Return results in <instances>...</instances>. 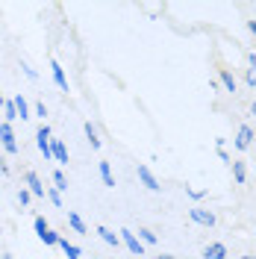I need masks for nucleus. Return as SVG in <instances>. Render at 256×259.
Returning a JSON list of instances; mask_svg holds the SVG:
<instances>
[{
  "instance_id": "18",
  "label": "nucleus",
  "mask_w": 256,
  "mask_h": 259,
  "mask_svg": "<svg viewBox=\"0 0 256 259\" xmlns=\"http://www.w3.org/2000/svg\"><path fill=\"white\" fill-rule=\"evenodd\" d=\"M100 177H103L106 186H115V177H112V171H109V162H100Z\"/></svg>"
},
{
  "instance_id": "21",
  "label": "nucleus",
  "mask_w": 256,
  "mask_h": 259,
  "mask_svg": "<svg viewBox=\"0 0 256 259\" xmlns=\"http://www.w3.org/2000/svg\"><path fill=\"white\" fill-rule=\"evenodd\" d=\"M139 239L147 242V244H153V242H156V233H153V230H147V227H142V230H139Z\"/></svg>"
},
{
  "instance_id": "33",
  "label": "nucleus",
  "mask_w": 256,
  "mask_h": 259,
  "mask_svg": "<svg viewBox=\"0 0 256 259\" xmlns=\"http://www.w3.org/2000/svg\"><path fill=\"white\" fill-rule=\"evenodd\" d=\"M156 259H174V256H156Z\"/></svg>"
},
{
  "instance_id": "3",
  "label": "nucleus",
  "mask_w": 256,
  "mask_h": 259,
  "mask_svg": "<svg viewBox=\"0 0 256 259\" xmlns=\"http://www.w3.org/2000/svg\"><path fill=\"white\" fill-rule=\"evenodd\" d=\"M0 145L6 153H18V142H15V133L9 124H0Z\"/></svg>"
},
{
  "instance_id": "6",
  "label": "nucleus",
  "mask_w": 256,
  "mask_h": 259,
  "mask_svg": "<svg viewBox=\"0 0 256 259\" xmlns=\"http://www.w3.org/2000/svg\"><path fill=\"white\" fill-rule=\"evenodd\" d=\"M189 215H192L194 224H203V227H215V215L206 209H189Z\"/></svg>"
},
{
  "instance_id": "14",
  "label": "nucleus",
  "mask_w": 256,
  "mask_h": 259,
  "mask_svg": "<svg viewBox=\"0 0 256 259\" xmlns=\"http://www.w3.org/2000/svg\"><path fill=\"white\" fill-rule=\"evenodd\" d=\"M15 109H18V118H30V103H27L21 95L15 97Z\"/></svg>"
},
{
  "instance_id": "24",
  "label": "nucleus",
  "mask_w": 256,
  "mask_h": 259,
  "mask_svg": "<svg viewBox=\"0 0 256 259\" xmlns=\"http://www.w3.org/2000/svg\"><path fill=\"white\" fill-rule=\"evenodd\" d=\"M35 115H38V118H45V115H48V109H45V103H35Z\"/></svg>"
},
{
  "instance_id": "5",
  "label": "nucleus",
  "mask_w": 256,
  "mask_h": 259,
  "mask_svg": "<svg viewBox=\"0 0 256 259\" xmlns=\"http://www.w3.org/2000/svg\"><path fill=\"white\" fill-rule=\"evenodd\" d=\"M250 142H253V130L247 127V124H241L239 136H236V147H239V150H247V147H250Z\"/></svg>"
},
{
  "instance_id": "22",
  "label": "nucleus",
  "mask_w": 256,
  "mask_h": 259,
  "mask_svg": "<svg viewBox=\"0 0 256 259\" xmlns=\"http://www.w3.org/2000/svg\"><path fill=\"white\" fill-rule=\"evenodd\" d=\"M53 183H56V189H68V180L62 171H53Z\"/></svg>"
},
{
  "instance_id": "29",
  "label": "nucleus",
  "mask_w": 256,
  "mask_h": 259,
  "mask_svg": "<svg viewBox=\"0 0 256 259\" xmlns=\"http://www.w3.org/2000/svg\"><path fill=\"white\" fill-rule=\"evenodd\" d=\"M247 30H250V32L256 35V21H247Z\"/></svg>"
},
{
  "instance_id": "27",
  "label": "nucleus",
  "mask_w": 256,
  "mask_h": 259,
  "mask_svg": "<svg viewBox=\"0 0 256 259\" xmlns=\"http://www.w3.org/2000/svg\"><path fill=\"white\" fill-rule=\"evenodd\" d=\"M247 82H250V85H256V71H247Z\"/></svg>"
},
{
  "instance_id": "9",
  "label": "nucleus",
  "mask_w": 256,
  "mask_h": 259,
  "mask_svg": "<svg viewBox=\"0 0 256 259\" xmlns=\"http://www.w3.org/2000/svg\"><path fill=\"white\" fill-rule=\"evenodd\" d=\"M203 256H206V259H227V247L221 242H212V244H206Z\"/></svg>"
},
{
  "instance_id": "15",
  "label": "nucleus",
  "mask_w": 256,
  "mask_h": 259,
  "mask_svg": "<svg viewBox=\"0 0 256 259\" xmlns=\"http://www.w3.org/2000/svg\"><path fill=\"white\" fill-rule=\"evenodd\" d=\"M221 82H224V89L227 92H236V77L227 71V68H221Z\"/></svg>"
},
{
  "instance_id": "11",
  "label": "nucleus",
  "mask_w": 256,
  "mask_h": 259,
  "mask_svg": "<svg viewBox=\"0 0 256 259\" xmlns=\"http://www.w3.org/2000/svg\"><path fill=\"white\" fill-rule=\"evenodd\" d=\"M59 247H62V253L68 259H80V247H77V244H71L68 239H59Z\"/></svg>"
},
{
  "instance_id": "7",
  "label": "nucleus",
  "mask_w": 256,
  "mask_h": 259,
  "mask_svg": "<svg viewBox=\"0 0 256 259\" xmlns=\"http://www.w3.org/2000/svg\"><path fill=\"white\" fill-rule=\"evenodd\" d=\"M50 150H53V159L56 162H68V147H65L62 139H50Z\"/></svg>"
},
{
  "instance_id": "2",
  "label": "nucleus",
  "mask_w": 256,
  "mask_h": 259,
  "mask_svg": "<svg viewBox=\"0 0 256 259\" xmlns=\"http://www.w3.org/2000/svg\"><path fill=\"white\" fill-rule=\"evenodd\" d=\"M121 242L127 244V250L133 253V256H144V244H142V239H139L136 233H130V230H121Z\"/></svg>"
},
{
  "instance_id": "26",
  "label": "nucleus",
  "mask_w": 256,
  "mask_h": 259,
  "mask_svg": "<svg viewBox=\"0 0 256 259\" xmlns=\"http://www.w3.org/2000/svg\"><path fill=\"white\" fill-rule=\"evenodd\" d=\"M0 174H9V165H6V159L0 156Z\"/></svg>"
},
{
  "instance_id": "20",
  "label": "nucleus",
  "mask_w": 256,
  "mask_h": 259,
  "mask_svg": "<svg viewBox=\"0 0 256 259\" xmlns=\"http://www.w3.org/2000/svg\"><path fill=\"white\" fill-rule=\"evenodd\" d=\"M3 112H6V124H9V121H15V118H18L15 100H6V106H3Z\"/></svg>"
},
{
  "instance_id": "28",
  "label": "nucleus",
  "mask_w": 256,
  "mask_h": 259,
  "mask_svg": "<svg viewBox=\"0 0 256 259\" xmlns=\"http://www.w3.org/2000/svg\"><path fill=\"white\" fill-rule=\"evenodd\" d=\"M247 62H250V71H253V68H256V53H250V56H247Z\"/></svg>"
},
{
  "instance_id": "10",
  "label": "nucleus",
  "mask_w": 256,
  "mask_h": 259,
  "mask_svg": "<svg viewBox=\"0 0 256 259\" xmlns=\"http://www.w3.org/2000/svg\"><path fill=\"white\" fill-rule=\"evenodd\" d=\"M50 71H53V80H56V85H59L62 92H68V80H65V71H62V65L56 62V59H50Z\"/></svg>"
},
{
  "instance_id": "32",
  "label": "nucleus",
  "mask_w": 256,
  "mask_h": 259,
  "mask_svg": "<svg viewBox=\"0 0 256 259\" xmlns=\"http://www.w3.org/2000/svg\"><path fill=\"white\" fill-rule=\"evenodd\" d=\"M0 259H12V256H9V253H3V256H0Z\"/></svg>"
},
{
  "instance_id": "31",
  "label": "nucleus",
  "mask_w": 256,
  "mask_h": 259,
  "mask_svg": "<svg viewBox=\"0 0 256 259\" xmlns=\"http://www.w3.org/2000/svg\"><path fill=\"white\" fill-rule=\"evenodd\" d=\"M250 112H253V115H256V100H253V106H250Z\"/></svg>"
},
{
  "instance_id": "4",
  "label": "nucleus",
  "mask_w": 256,
  "mask_h": 259,
  "mask_svg": "<svg viewBox=\"0 0 256 259\" xmlns=\"http://www.w3.org/2000/svg\"><path fill=\"white\" fill-rule=\"evenodd\" d=\"M139 180H142V183L147 186V189H150V192H159V189H162L159 180L150 174V168H147V165H139Z\"/></svg>"
},
{
  "instance_id": "8",
  "label": "nucleus",
  "mask_w": 256,
  "mask_h": 259,
  "mask_svg": "<svg viewBox=\"0 0 256 259\" xmlns=\"http://www.w3.org/2000/svg\"><path fill=\"white\" fill-rule=\"evenodd\" d=\"M27 186H30V194H35V197H45V186H41V180H38V174L35 171H27Z\"/></svg>"
},
{
  "instance_id": "1",
  "label": "nucleus",
  "mask_w": 256,
  "mask_h": 259,
  "mask_svg": "<svg viewBox=\"0 0 256 259\" xmlns=\"http://www.w3.org/2000/svg\"><path fill=\"white\" fill-rule=\"evenodd\" d=\"M35 145H38V150L45 153V159H53V150H50V127L48 124H41V127L35 130Z\"/></svg>"
},
{
  "instance_id": "34",
  "label": "nucleus",
  "mask_w": 256,
  "mask_h": 259,
  "mask_svg": "<svg viewBox=\"0 0 256 259\" xmlns=\"http://www.w3.org/2000/svg\"><path fill=\"white\" fill-rule=\"evenodd\" d=\"M241 259H256V256H241Z\"/></svg>"
},
{
  "instance_id": "13",
  "label": "nucleus",
  "mask_w": 256,
  "mask_h": 259,
  "mask_svg": "<svg viewBox=\"0 0 256 259\" xmlns=\"http://www.w3.org/2000/svg\"><path fill=\"white\" fill-rule=\"evenodd\" d=\"M32 227H35V236L41 239L45 233H50V224L45 221V215H35V221H32Z\"/></svg>"
},
{
  "instance_id": "17",
  "label": "nucleus",
  "mask_w": 256,
  "mask_h": 259,
  "mask_svg": "<svg viewBox=\"0 0 256 259\" xmlns=\"http://www.w3.org/2000/svg\"><path fill=\"white\" fill-rule=\"evenodd\" d=\"M68 224L74 227L77 233H86V224H82V218L77 215V212H68Z\"/></svg>"
},
{
  "instance_id": "23",
  "label": "nucleus",
  "mask_w": 256,
  "mask_h": 259,
  "mask_svg": "<svg viewBox=\"0 0 256 259\" xmlns=\"http://www.w3.org/2000/svg\"><path fill=\"white\" fill-rule=\"evenodd\" d=\"M30 189H21V192H18V200H21V206H27V203H30Z\"/></svg>"
},
{
  "instance_id": "16",
  "label": "nucleus",
  "mask_w": 256,
  "mask_h": 259,
  "mask_svg": "<svg viewBox=\"0 0 256 259\" xmlns=\"http://www.w3.org/2000/svg\"><path fill=\"white\" fill-rule=\"evenodd\" d=\"M86 136H89V145L97 150V147H100V139H97V130L92 127V121H86Z\"/></svg>"
},
{
  "instance_id": "19",
  "label": "nucleus",
  "mask_w": 256,
  "mask_h": 259,
  "mask_svg": "<svg viewBox=\"0 0 256 259\" xmlns=\"http://www.w3.org/2000/svg\"><path fill=\"white\" fill-rule=\"evenodd\" d=\"M233 177H236V183H244L247 180V171H244L241 162H233Z\"/></svg>"
},
{
  "instance_id": "30",
  "label": "nucleus",
  "mask_w": 256,
  "mask_h": 259,
  "mask_svg": "<svg viewBox=\"0 0 256 259\" xmlns=\"http://www.w3.org/2000/svg\"><path fill=\"white\" fill-rule=\"evenodd\" d=\"M0 106H6V100H3V89H0Z\"/></svg>"
},
{
  "instance_id": "12",
  "label": "nucleus",
  "mask_w": 256,
  "mask_h": 259,
  "mask_svg": "<svg viewBox=\"0 0 256 259\" xmlns=\"http://www.w3.org/2000/svg\"><path fill=\"white\" fill-rule=\"evenodd\" d=\"M97 233H100V239H103V242H106V244H112V247H118V242H121V239L115 236V233L109 230V227H97Z\"/></svg>"
},
{
  "instance_id": "25",
  "label": "nucleus",
  "mask_w": 256,
  "mask_h": 259,
  "mask_svg": "<svg viewBox=\"0 0 256 259\" xmlns=\"http://www.w3.org/2000/svg\"><path fill=\"white\" fill-rule=\"evenodd\" d=\"M48 197H50V200H53V203H56V206H62V197H59V192H50Z\"/></svg>"
}]
</instances>
